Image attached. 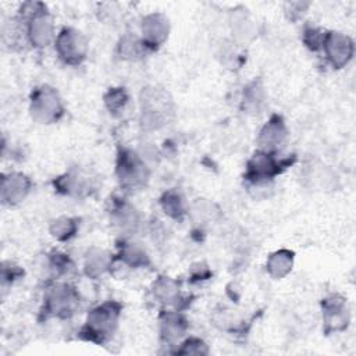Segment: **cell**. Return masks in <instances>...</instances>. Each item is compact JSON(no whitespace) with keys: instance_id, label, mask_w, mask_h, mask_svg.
I'll return each mask as SVG.
<instances>
[{"instance_id":"cell-1","label":"cell","mask_w":356,"mask_h":356,"mask_svg":"<svg viewBox=\"0 0 356 356\" xmlns=\"http://www.w3.org/2000/svg\"><path fill=\"white\" fill-rule=\"evenodd\" d=\"M122 305L117 300H107L88 312L85 324L78 332V337L83 341L104 345L113 338L118 328Z\"/></svg>"},{"instance_id":"cell-2","label":"cell","mask_w":356,"mask_h":356,"mask_svg":"<svg viewBox=\"0 0 356 356\" xmlns=\"http://www.w3.org/2000/svg\"><path fill=\"white\" fill-rule=\"evenodd\" d=\"M140 127L146 131H157L174 118L175 104L170 93L159 86H146L139 96Z\"/></svg>"},{"instance_id":"cell-3","label":"cell","mask_w":356,"mask_h":356,"mask_svg":"<svg viewBox=\"0 0 356 356\" xmlns=\"http://www.w3.org/2000/svg\"><path fill=\"white\" fill-rule=\"evenodd\" d=\"M19 19L25 22V36L36 49H44L56 40L54 22L46 4L26 1L19 8Z\"/></svg>"},{"instance_id":"cell-4","label":"cell","mask_w":356,"mask_h":356,"mask_svg":"<svg viewBox=\"0 0 356 356\" xmlns=\"http://www.w3.org/2000/svg\"><path fill=\"white\" fill-rule=\"evenodd\" d=\"M115 175L124 191L135 192L146 186L150 178V168L140 153L122 146L117 152Z\"/></svg>"},{"instance_id":"cell-5","label":"cell","mask_w":356,"mask_h":356,"mask_svg":"<svg viewBox=\"0 0 356 356\" xmlns=\"http://www.w3.org/2000/svg\"><path fill=\"white\" fill-rule=\"evenodd\" d=\"M79 307V293L67 282H51L44 291L40 318H70Z\"/></svg>"},{"instance_id":"cell-6","label":"cell","mask_w":356,"mask_h":356,"mask_svg":"<svg viewBox=\"0 0 356 356\" xmlns=\"http://www.w3.org/2000/svg\"><path fill=\"white\" fill-rule=\"evenodd\" d=\"M29 113L35 122L50 125L58 122L65 114L64 103L56 88L47 83L35 86L29 96Z\"/></svg>"},{"instance_id":"cell-7","label":"cell","mask_w":356,"mask_h":356,"mask_svg":"<svg viewBox=\"0 0 356 356\" xmlns=\"http://www.w3.org/2000/svg\"><path fill=\"white\" fill-rule=\"evenodd\" d=\"M295 159H277L275 153L256 150L246 163V171L243 178L252 185H263L280 175L286 167H289Z\"/></svg>"},{"instance_id":"cell-8","label":"cell","mask_w":356,"mask_h":356,"mask_svg":"<svg viewBox=\"0 0 356 356\" xmlns=\"http://www.w3.org/2000/svg\"><path fill=\"white\" fill-rule=\"evenodd\" d=\"M54 49L64 64L76 67L88 56V40L81 31L72 26H64L56 36Z\"/></svg>"},{"instance_id":"cell-9","label":"cell","mask_w":356,"mask_h":356,"mask_svg":"<svg viewBox=\"0 0 356 356\" xmlns=\"http://www.w3.org/2000/svg\"><path fill=\"white\" fill-rule=\"evenodd\" d=\"M323 324L327 335L345 331L350 323V312L346 299L339 293H332L321 300Z\"/></svg>"},{"instance_id":"cell-10","label":"cell","mask_w":356,"mask_h":356,"mask_svg":"<svg viewBox=\"0 0 356 356\" xmlns=\"http://www.w3.org/2000/svg\"><path fill=\"white\" fill-rule=\"evenodd\" d=\"M327 61L331 64L332 68L341 70L343 68L353 57L355 44L353 40L338 31H325L323 47Z\"/></svg>"},{"instance_id":"cell-11","label":"cell","mask_w":356,"mask_h":356,"mask_svg":"<svg viewBox=\"0 0 356 356\" xmlns=\"http://www.w3.org/2000/svg\"><path fill=\"white\" fill-rule=\"evenodd\" d=\"M142 42L147 50H157L170 35V21L161 13H150L140 22Z\"/></svg>"},{"instance_id":"cell-12","label":"cell","mask_w":356,"mask_h":356,"mask_svg":"<svg viewBox=\"0 0 356 356\" xmlns=\"http://www.w3.org/2000/svg\"><path fill=\"white\" fill-rule=\"evenodd\" d=\"M53 186L57 193L72 197H85L95 191L93 179L83 171L75 168L54 178Z\"/></svg>"},{"instance_id":"cell-13","label":"cell","mask_w":356,"mask_h":356,"mask_svg":"<svg viewBox=\"0 0 356 356\" xmlns=\"http://www.w3.org/2000/svg\"><path fill=\"white\" fill-rule=\"evenodd\" d=\"M32 181L28 175L19 171H11L1 175L0 196L3 204L17 206L29 195Z\"/></svg>"},{"instance_id":"cell-14","label":"cell","mask_w":356,"mask_h":356,"mask_svg":"<svg viewBox=\"0 0 356 356\" xmlns=\"http://www.w3.org/2000/svg\"><path fill=\"white\" fill-rule=\"evenodd\" d=\"M110 221L114 227H117L124 234H134L138 231L140 225V216L138 210L122 197H111L110 199Z\"/></svg>"},{"instance_id":"cell-15","label":"cell","mask_w":356,"mask_h":356,"mask_svg":"<svg viewBox=\"0 0 356 356\" xmlns=\"http://www.w3.org/2000/svg\"><path fill=\"white\" fill-rule=\"evenodd\" d=\"M288 138V128L280 114H273L268 121L261 127L257 135V145L260 150L273 152L284 145Z\"/></svg>"},{"instance_id":"cell-16","label":"cell","mask_w":356,"mask_h":356,"mask_svg":"<svg viewBox=\"0 0 356 356\" xmlns=\"http://www.w3.org/2000/svg\"><path fill=\"white\" fill-rule=\"evenodd\" d=\"M189 323L178 310H163L160 314V338L167 345H175L188 331Z\"/></svg>"},{"instance_id":"cell-17","label":"cell","mask_w":356,"mask_h":356,"mask_svg":"<svg viewBox=\"0 0 356 356\" xmlns=\"http://www.w3.org/2000/svg\"><path fill=\"white\" fill-rule=\"evenodd\" d=\"M115 259L113 254L106 252L104 249L99 248H90L85 254L83 261V273L90 280H97L102 277L106 271H108L113 266V261Z\"/></svg>"},{"instance_id":"cell-18","label":"cell","mask_w":356,"mask_h":356,"mask_svg":"<svg viewBox=\"0 0 356 356\" xmlns=\"http://www.w3.org/2000/svg\"><path fill=\"white\" fill-rule=\"evenodd\" d=\"M117 248H118V253L114 259L122 261L125 266L131 268H140V267H147L150 264L149 254L139 243L122 239L121 242H118Z\"/></svg>"},{"instance_id":"cell-19","label":"cell","mask_w":356,"mask_h":356,"mask_svg":"<svg viewBox=\"0 0 356 356\" xmlns=\"http://www.w3.org/2000/svg\"><path fill=\"white\" fill-rule=\"evenodd\" d=\"M153 296L163 305L178 306L182 302L179 282L174 278L160 275L152 285Z\"/></svg>"},{"instance_id":"cell-20","label":"cell","mask_w":356,"mask_h":356,"mask_svg":"<svg viewBox=\"0 0 356 356\" xmlns=\"http://www.w3.org/2000/svg\"><path fill=\"white\" fill-rule=\"evenodd\" d=\"M266 104V90L261 79H253L243 88L242 110L249 114L261 113Z\"/></svg>"},{"instance_id":"cell-21","label":"cell","mask_w":356,"mask_h":356,"mask_svg":"<svg viewBox=\"0 0 356 356\" xmlns=\"http://www.w3.org/2000/svg\"><path fill=\"white\" fill-rule=\"evenodd\" d=\"M293 259H295V253L289 249H280L273 252L267 257V263H266L267 274L274 280H281L286 277L293 267Z\"/></svg>"},{"instance_id":"cell-22","label":"cell","mask_w":356,"mask_h":356,"mask_svg":"<svg viewBox=\"0 0 356 356\" xmlns=\"http://www.w3.org/2000/svg\"><path fill=\"white\" fill-rule=\"evenodd\" d=\"M160 206L163 211L172 220L182 221L186 216V207L182 195L175 189H168L160 196Z\"/></svg>"},{"instance_id":"cell-23","label":"cell","mask_w":356,"mask_h":356,"mask_svg":"<svg viewBox=\"0 0 356 356\" xmlns=\"http://www.w3.org/2000/svg\"><path fill=\"white\" fill-rule=\"evenodd\" d=\"M78 229H79V218L68 217V216H63L53 220L49 227L50 235L60 242H65L74 238L78 234Z\"/></svg>"},{"instance_id":"cell-24","label":"cell","mask_w":356,"mask_h":356,"mask_svg":"<svg viewBox=\"0 0 356 356\" xmlns=\"http://www.w3.org/2000/svg\"><path fill=\"white\" fill-rule=\"evenodd\" d=\"M117 51L121 58L129 60V61H136V60H140L146 54L147 49L143 44L142 39L136 38L135 35L127 33L120 39V42L117 44Z\"/></svg>"},{"instance_id":"cell-25","label":"cell","mask_w":356,"mask_h":356,"mask_svg":"<svg viewBox=\"0 0 356 356\" xmlns=\"http://www.w3.org/2000/svg\"><path fill=\"white\" fill-rule=\"evenodd\" d=\"M103 102L106 108L110 114L117 115L127 107L129 102V95L125 88L117 86V88H108L107 92L103 96Z\"/></svg>"},{"instance_id":"cell-26","label":"cell","mask_w":356,"mask_h":356,"mask_svg":"<svg viewBox=\"0 0 356 356\" xmlns=\"http://www.w3.org/2000/svg\"><path fill=\"white\" fill-rule=\"evenodd\" d=\"M325 31L314 25H305L302 31V42L312 51H318L323 47Z\"/></svg>"},{"instance_id":"cell-27","label":"cell","mask_w":356,"mask_h":356,"mask_svg":"<svg viewBox=\"0 0 356 356\" xmlns=\"http://www.w3.org/2000/svg\"><path fill=\"white\" fill-rule=\"evenodd\" d=\"M181 346L174 350L175 355H207L209 353V346L207 343L196 337H189L186 338Z\"/></svg>"},{"instance_id":"cell-28","label":"cell","mask_w":356,"mask_h":356,"mask_svg":"<svg viewBox=\"0 0 356 356\" xmlns=\"http://www.w3.org/2000/svg\"><path fill=\"white\" fill-rule=\"evenodd\" d=\"M49 266L56 275H63V274H67L72 268V261L70 260V257L67 254L54 252L49 257Z\"/></svg>"},{"instance_id":"cell-29","label":"cell","mask_w":356,"mask_h":356,"mask_svg":"<svg viewBox=\"0 0 356 356\" xmlns=\"http://www.w3.org/2000/svg\"><path fill=\"white\" fill-rule=\"evenodd\" d=\"M21 275H24V270H21L18 266H14L11 263H3L1 267V284L3 288L7 285H11L15 280H18Z\"/></svg>"},{"instance_id":"cell-30","label":"cell","mask_w":356,"mask_h":356,"mask_svg":"<svg viewBox=\"0 0 356 356\" xmlns=\"http://www.w3.org/2000/svg\"><path fill=\"white\" fill-rule=\"evenodd\" d=\"M310 6V3H303V1H295V3H289L286 4V15L289 19L296 21L302 17V14L307 10V7Z\"/></svg>"},{"instance_id":"cell-31","label":"cell","mask_w":356,"mask_h":356,"mask_svg":"<svg viewBox=\"0 0 356 356\" xmlns=\"http://www.w3.org/2000/svg\"><path fill=\"white\" fill-rule=\"evenodd\" d=\"M210 277V270L207 268V266L203 264H197L192 267L191 271V280L192 281H200V280H207Z\"/></svg>"}]
</instances>
